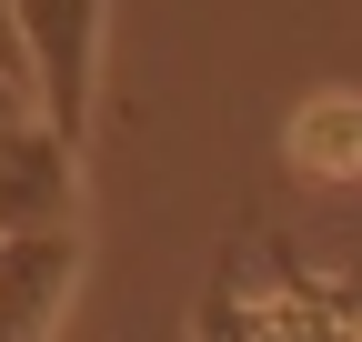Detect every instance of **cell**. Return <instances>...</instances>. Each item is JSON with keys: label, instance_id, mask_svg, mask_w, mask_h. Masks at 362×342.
<instances>
[{"label": "cell", "instance_id": "1", "mask_svg": "<svg viewBox=\"0 0 362 342\" xmlns=\"http://www.w3.org/2000/svg\"><path fill=\"white\" fill-rule=\"evenodd\" d=\"M21 61H30V111L51 121L61 141L90 131V101H101V30L111 0H11Z\"/></svg>", "mask_w": 362, "mask_h": 342}, {"label": "cell", "instance_id": "2", "mask_svg": "<svg viewBox=\"0 0 362 342\" xmlns=\"http://www.w3.org/2000/svg\"><path fill=\"white\" fill-rule=\"evenodd\" d=\"M81 211V141H61L51 121H21L0 141V242L11 232H71Z\"/></svg>", "mask_w": 362, "mask_h": 342}, {"label": "cell", "instance_id": "3", "mask_svg": "<svg viewBox=\"0 0 362 342\" xmlns=\"http://www.w3.org/2000/svg\"><path fill=\"white\" fill-rule=\"evenodd\" d=\"M71 262H81L71 232H11V242H0V342H30L40 332V312L61 302Z\"/></svg>", "mask_w": 362, "mask_h": 342}, {"label": "cell", "instance_id": "4", "mask_svg": "<svg viewBox=\"0 0 362 342\" xmlns=\"http://www.w3.org/2000/svg\"><path fill=\"white\" fill-rule=\"evenodd\" d=\"M0 81H21V91H30V61H21V30H11V0H0Z\"/></svg>", "mask_w": 362, "mask_h": 342}, {"label": "cell", "instance_id": "5", "mask_svg": "<svg viewBox=\"0 0 362 342\" xmlns=\"http://www.w3.org/2000/svg\"><path fill=\"white\" fill-rule=\"evenodd\" d=\"M21 121H40V111H30V91H21V81H0V141L21 131Z\"/></svg>", "mask_w": 362, "mask_h": 342}]
</instances>
